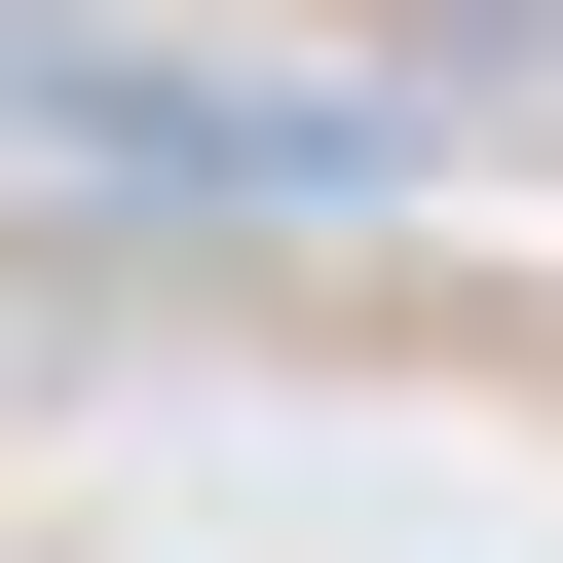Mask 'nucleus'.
<instances>
[{
	"label": "nucleus",
	"instance_id": "1",
	"mask_svg": "<svg viewBox=\"0 0 563 563\" xmlns=\"http://www.w3.org/2000/svg\"><path fill=\"white\" fill-rule=\"evenodd\" d=\"M563 76V0H376V113H526Z\"/></svg>",
	"mask_w": 563,
	"mask_h": 563
}]
</instances>
